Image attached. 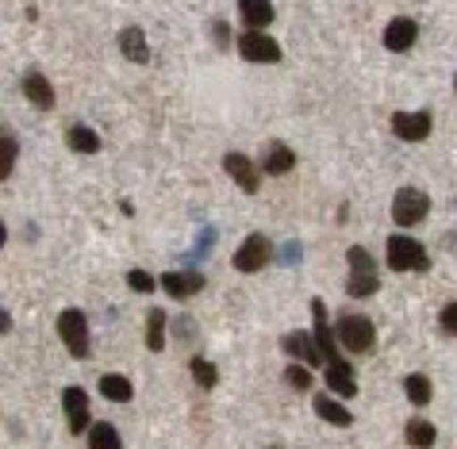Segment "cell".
Listing matches in <instances>:
<instances>
[{
	"label": "cell",
	"instance_id": "cell-1",
	"mask_svg": "<svg viewBox=\"0 0 457 449\" xmlns=\"http://www.w3.org/2000/svg\"><path fill=\"white\" fill-rule=\"evenodd\" d=\"M346 265H350V277H346V296L350 300H370L380 292V277H377V258L365 246H350L346 250Z\"/></svg>",
	"mask_w": 457,
	"mask_h": 449
},
{
	"label": "cell",
	"instance_id": "cell-2",
	"mask_svg": "<svg viewBox=\"0 0 457 449\" xmlns=\"http://www.w3.org/2000/svg\"><path fill=\"white\" fill-rule=\"evenodd\" d=\"M388 269H396V273H427L430 254L419 238H408L400 230V235H388Z\"/></svg>",
	"mask_w": 457,
	"mask_h": 449
},
{
	"label": "cell",
	"instance_id": "cell-3",
	"mask_svg": "<svg viewBox=\"0 0 457 449\" xmlns=\"http://www.w3.org/2000/svg\"><path fill=\"white\" fill-rule=\"evenodd\" d=\"M335 335H338V345L346 353H370L377 345V327H373L370 315H338Z\"/></svg>",
	"mask_w": 457,
	"mask_h": 449
},
{
	"label": "cell",
	"instance_id": "cell-4",
	"mask_svg": "<svg viewBox=\"0 0 457 449\" xmlns=\"http://www.w3.org/2000/svg\"><path fill=\"white\" fill-rule=\"evenodd\" d=\"M427 212H430V196L423 188H411V185L396 188V196H392V220H396L400 230L419 227L427 220Z\"/></svg>",
	"mask_w": 457,
	"mask_h": 449
},
{
	"label": "cell",
	"instance_id": "cell-5",
	"mask_svg": "<svg viewBox=\"0 0 457 449\" xmlns=\"http://www.w3.org/2000/svg\"><path fill=\"white\" fill-rule=\"evenodd\" d=\"M58 338L70 350V357H88L93 342H88V319H85L81 307H66V312H58Z\"/></svg>",
	"mask_w": 457,
	"mask_h": 449
},
{
	"label": "cell",
	"instance_id": "cell-6",
	"mask_svg": "<svg viewBox=\"0 0 457 449\" xmlns=\"http://www.w3.org/2000/svg\"><path fill=\"white\" fill-rule=\"evenodd\" d=\"M277 258V250H273V242L265 238V235H246V242L235 250V258H231V265L238 269V273H262L265 265H270Z\"/></svg>",
	"mask_w": 457,
	"mask_h": 449
},
{
	"label": "cell",
	"instance_id": "cell-7",
	"mask_svg": "<svg viewBox=\"0 0 457 449\" xmlns=\"http://www.w3.org/2000/svg\"><path fill=\"white\" fill-rule=\"evenodd\" d=\"M158 288L166 292L170 300H193V296H200V292L208 288V277L200 273V269H170V273H162V280H158Z\"/></svg>",
	"mask_w": 457,
	"mask_h": 449
},
{
	"label": "cell",
	"instance_id": "cell-8",
	"mask_svg": "<svg viewBox=\"0 0 457 449\" xmlns=\"http://www.w3.org/2000/svg\"><path fill=\"white\" fill-rule=\"evenodd\" d=\"M430 131H435V112L419 108V112H396L392 115V135L400 143H427Z\"/></svg>",
	"mask_w": 457,
	"mask_h": 449
},
{
	"label": "cell",
	"instance_id": "cell-9",
	"mask_svg": "<svg viewBox=\"0 0 457 449\" xmlns=\"http://www.w3.org/2000/svg\"><path fill=\"white\" fill-rule=\"evenodd\" d=\"M238 54H243L246 62H258V66H277L285 54H281V43H277L273 35L265 31H243L238 35Z\"/></svg>",
	"mask_w": 457,
	"mask_h": 449
},
{
	"label": "cell",
	"instance_id": "cell-10",
	"mask_svg": "<svg viewBox=\"0 0 457 449\" xmlns=\"http://www.w3.org/2000/svg\"><path fill=\"white\" fill-rule=\"evenodd\" d=\"M308 307H312V335H315V342H320V350H323V357H327V365H331V362H346V357H342V345H338L335 327L327 323V303L315 296Z\"/></svg>",
	"mask_w": 457,
	"mask_h": 449
},
{
	"label": "cell",
	"instance_id": "cell-11",
	"mask_svg": "<svg viewBox=\"0 0 457 449\" xmlns=\"http://www.w3.org/2000/svg\"><path fill=\"white\" fill-rule=\"evenodd\" d=\"M223 170H227V177H235V185L246 192V196H253V192L262 188V170L253 165V158L250 154H243V150H227L223 154Z\"/></svg>",
	"mask_w": 457,
	"mask_h": 449
},
{
	"label": "cell",
	"instance_id": "cell-12",
	"mask_svg": "<svg viewBox=\"0 0 457 449\" xmlns=\"http://www.w3.org/2000/svg\"><path fill=\"white\" fill-rule=\"evenodd\" d=\"M62 412H66V422H70V434L73 438H81L93 427V419H88V392L81 384H70L66 392H62Z\"/></svg>",
	"mask_w": 457,
	"mask_h": 449
},
{
	"label": "cell",
	"instance_id": "cell-13",
	"mask_svg": "<svg viewBox=\"0 0 457 449\" xmlns=\"http://www.w3.org/2000/svg\"><path fill=\"white\" fill-rule=\"evenodd\" d=\"M281 353L292 357V362H303V365H327V357L320 350V342H315L312 330H292V335L281 338Z\"/></svg>",
	"mask_w": 457,
	"mask_h": 449
},
{
	"label": "cell",
	"instance_id": "cell-14",
	"mask_svg": "<svg viewBox=\"0 0 457 449\" xmlns=\"http://www.w3.org/2000/svg\"><path fill=\"white\" fill-rule=\"evenodd\" d=\"M415 38H419V23L411 16H396L385 28V35H380V43H385L392 54H408V50L415 46Z\"/></svg>",
	"mask_w": 457,
	"mask_h": 449
},
{
	"label": "cell",
	"instance_id": "cell-15",
	"mask_svg": "<svg viewBox=\"0 0 457 449\" xmlns=\"http://www.w3.org/2000/svg\"><path fill=\"white\" fill-rule=\"evenodd\" d=\"M23 96H28L39 112H50V108L58 104V96H54V88H50L46 73H39V70H28V73H23Z\"/></svg>",
	"mask_w": 457,
	"mask_h": 449
},
{
	"label": "cell",
	"instance_id": "cell-16",
	"mask_svg": "<svg viewBox=\"0 0 457 449\" xmlns=\"http://www.w3.org/2000/svg\"><path fill=\"white\" fill-rule=\"evenodd\" d=\"M120 54L127 62H135V66H146L150 62V43H146V31L138 28V23H131V28L120 31Z\"/></svg>",
	"mask_w": 457,
	"mask_h": 449
},
{
	"label": "cell",
	"instance_id": "cell-17",
	"mask_svg": "<svg viewBox=\"0 0 457 449\" xmlns=\"http://www.w3.org/2000/svg\"><path fill=\"white\" fill-rule=\"evenodd\" d=\"M273 16V0H238V20L246 23V31H265Z\"/></svg>",
	"mask_w": 457,
	"mask_h": 449
},
{
	"label": "cell",
	"instance_id": "cell-18",
	"mask_svg": "<svg viewBox=\"0 0 457 449\" xmlns=\"http://www.w3.org/2000/svg\"><path fill=\"white\" fill-rule=\"evenodd\" d=\"M327 388H331L338 400H353V395H358V377H353L350 362H331L327 365Z\"/></svg>",
	"mask_w": 457,
	"mask_h": 449
},
{
	"label": "cell",
	"instance_id": "cell-19",
	"mask_svg": "<svg viewBox=\"0 0 457 449\" xmlns=\"http://www.w3.org/2000/svg\"><path fill=\"white\" fill-rule=\"evenodd\" d=\"M315 415H320L323 422H331V427H353V415L346 403L335 400V392H315Z\"/></svg>",
	"mask_w": 457,
	"mask_h": 449
},
{
	"label": "cell",
	"instance_id": "cell-20",
	"mask_svg": "<svg viewBox=\"0 0 457 449\" xmlns=\"http://www.w3.org/2000/svg\"><path fill=\"white\" fill-rule=\"evenodd\" d=\"M292 165H296V154H292L288 143H270V146H265L262 170L270 173V177H285V173H292Z\"/></svg>",
	"mask_w": 457,
	"mask_h": 449
},
{
	"label": "cell",
	"instance_id": "cell-21",
	"mask_svg": "<svg viewBox=\"0 0 457 449\" xmlns=\"http://www.w3.org/2000/svg\"><path fill=\"white\" fill-rule=\"evenodd\" d=\"M66 146H70L73 154H100V135H96L88 123H70Z\"/></svg>",
	"mask_w": 457,
	"mask_h": 449
},
{
	"label": "cell",
	"instance_id": "cell-22",
	"mask_svg": "<svg viewBox=\"0 0 457 449\" xmlns=\"http://www.w3.org/2000/svg\"><path fill=\"white\" fill-rule=\"evenodd\" d=\"M166 327H170L166 312H162V307H150V312H146V350L150 353L166 350Z\"/></svg>",
	"mask_w": 457,
	"mask_h": 449
},
{
	"label": "cell",
	"instance_id": "cell-23",
	"mask_svg": "<svg viewBox=\"0 0 457 449\" xmlns=\"http://www.w3.org/2000/svg\"><path fill=\"white\" fill-rule=\"evenodd\" d=\"M100 395L112 403H131V395H135V384L120 377V373H104L100 377Z\"/></svg>",
	"mask_w": 457,
	"mask_h": 449
},
{
	"label": "cell",
	"instance_id": "cell-24",
	"mask_svg": "<svg viewBox=\"0 0 457 449\" xmlns=\"http://www.w3.org/2000/svg\"><path fill=\"white\" fill-rule=\"evenodd\" d=\"M403 442H408V445H419V449L435 445V442H438L435 422H430V419H408V427H403Z\"/></svg>",
	"mask_w": 457,
	"mask_h": 449
},
{
	"label": "cell",
	"instance_id": "cell-25",
	"mask_svg": "<svg viewBox=\"0 0 457 449\" xmlns=\"http://www.w3.org/2000/svg\"><path fill=\"white\" fill-rule=\"evenodd\" d=\"M403 395H408L415 407H427L435 400V384H430L427 373H411V377H403Z\"/></svg>",
	"mask_w": 457,
	"mask_h": 449
},
{
	"label": "cell",
	"instance_id": "cell-26",
	"mask_svg": "<svg viewBox=\"0 0 457 449\" xmlns=\"http://www.w3.org/2000/svg\"><path fill=\"white\" fill-rule=\"evenodd\" d=\"M85 438H88V445H93V449H120V445H123L120 430L112 427V422H93Z\"/></svg>",
	"mask_w": 457,
	"mask_h": 449
},
{
	"label": "cell",
	"instance_id": "cell-27",
	"mask_svg": "<svg viewBox=\"0 0 457 449\" xmlns=\"http://www.w3.org/2000/svg\"><path fill=\"white\" fill-rule=\"evenodd\" d=\"M188 373H193V380H196L204 392H212L215 384H220V369H215L208 357H193V362H188Z\"/></svg>",
	"mask_w": 457,
	"mask_h": 449
},
{
	"label": "cell",
	"instance_id": "cell-28",
	"mask_svg": "<svg viewBox=\"0 0 457 449\" xmlns=\"http://www.w3.org/2000/svg\"><path fill=\"white\" fill-rule=\"evenodd\" d=\"M16 154H20V143L16 135H0V181H8L12 170H16Z\"/></svg>",
	"mask_w": 457,
	"mask_h": 449
},
{
	"label": "cell",
	"instance_id": "cell-29",
	"mask_svg": "<svg viewBox=\"0 0 457 449\" xmlns=\"http://www.w3.org/2000/svg\"><path fill=\"white\" fill-rule=\"evenodd\" d=\"M285 384H288V388H296V392H312V384H315L312 365H303V362L285 365Z\"/></svg>",
	"mask_w": 457,
	"mask_h": 449
},
{
	"label": "cell",
	"instance_id": "cell-30",
	"mask_svg": "<svg viewBox=\"0 0 457 449\" xmlns=\"http://www.w3.org/2000/svg\"><path fill=\"white\" fill-rule=\"evenodd\" d=\"M127 288H135V292H143V296H150V292L158 288V277H150L146 269H131V273H127Z\"/></svg>",
	"mask_w": 457,
	"mask_h": 449
},
{
	"label": "cell",
	"instance_id": "cell-31",
	"mask_svg": "<svg viewBox=\"0 0 457 449\" xmlns=\"http://www.w3.org/2000/svg\"><path fill=\"white\" fill-rule=\"evenodd\" d=\"M438 323H442V330H446L450 338H457V300H450L446 307L438 312Z\"/></svg>",
	"mask_w": 457,
	"mask_h": 449
},
{
	"label": "cell",
	"instance_id": "cell-32",
	"mask_svg": "<svg viewBox=\"0 0 457 449\" xmlns=\"http://www.w3.org/2000/svg\"><path fill=\"white\" fill-rule=\"evenodd\" d=\"M212 38H215L220 50H227V43H231V28H227L223 20H212Z\"/></svg>",
	"mask_w": 457,
	"mask_h": 449
},
{
	"label": "cell",
	"instance_id": "cell-33",
	"mask_svg": "<svg viewBox=\"0 0 457 449\" xmlns=\"http://www.w3.org/2000/svg\"><path fill=\"white\" fill-rule=\"evenodd\" d=\"M177 338H196V323H193V319H188V315H181V319H177Z\"/></svg>",
	"mask_w": 457,
	"mask_h": 449
},
{
	"label": "cell",
	"instance_id": "cell-34",
	"mask_svg": "<svg viewBox=\"0 0 457 449\" xmlns=\"http://www.w3.org/2000/svg\"><path fill=\"white\" fill-rule=\"evenodd\" d=\"M300 258V250L296 246H288V250H281V262H296Z\"/></svg>",
	"mask_w": 457,
	"mask_h": 449
},
{
	"label": "cell",
	"instance_id": "cell-35",
	"mask_svg": "<svg viewBox=\"0 0 457 449\" xmlns=\"http://www.w3.org/2000/svg\"><path fill=\"white\" fill-rule=\"evenodd\" d=\"M0 330H4V335L12 330V315H8V312H0Z\"/></svg>",
	"mask_w": 457,
	"mask_h": 449
},
{
	"label": "cell",
	"instance_id": "cell-36",
	"mask_svg": "<svg viewBox=\"0 0 457 449\" xmlns=\"http://www.w3.org/2000/svg\"><path fill=\"white\" fill-rule=\"evenodd\" d=\"M453 88H457V77H453Z\"/></svg>",
	"mask_w": 457,
	"mask_h": 449
}]
</instances>
